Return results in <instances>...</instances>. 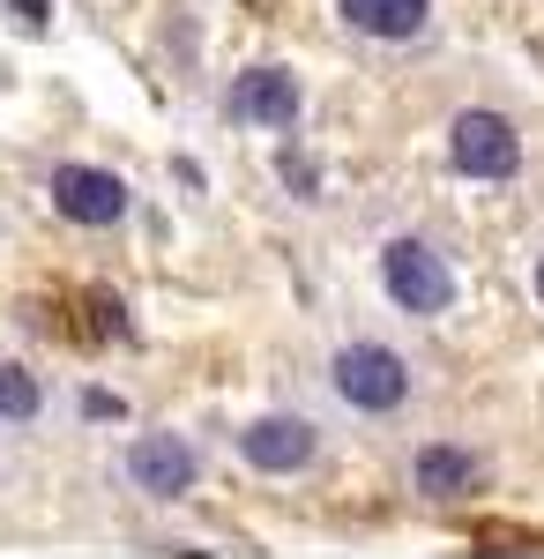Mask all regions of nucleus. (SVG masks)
I'll return each mask as SVG.
<instances>
[{
	"instance_id": "5",
	"label": "nucleus",
	"mask_w": 544,
	"mask_h": 559,
	"mask_svg": "<svg viewBox=\"0 0 544 559\" xmlns=\"http://www.w3.org/2000/svg\"><path fill=\"white\" fill-rule=\"evenodd\" d=\"M45 194H52V210L68 216V224H90V231L120 224L127 202H134V194H127V179L105 173V165H52Z\"/></svg>"
},
{
	"instance_id": "13",
	"label": "nucleus",
	"mask_w": 544,
	"mask_h": 559,
	"mask_svg": "<svg viewBox=\"0 0 544 559\" xmlns=\"http://www.w3.org/2000/svg\"><path fill=\"white\" fill-rule=\"evenodd\" d=\"M0 83H8V68H0Z\"/></svg>"
},
{
	"instance_id": "6",
	"label": "nucleus",
	"mask_w": 544,
	"mask_h": 559,
	"mask_svg": "<svg viewBox=\"0 0 544 559\" xmlns=\"http://www.w3.org/2000/svg\"><path fill=\"white\" fill-rule=\"evenodd\" d=\"M127 485L150 492V500H187V492L202 485L194 440H179V432H142V440L127 448Z\"/></svg>"
},
{
	"instance_id": "3",
	"label": "nucleus",
	"mask_w": 544,
	"mask_h": 559,
	"mask_svg": "<svg viewBox=\"0 0 544 559\" xmlns=\"http://www.w3.org/2000/svg\"><path fill=\"white\" fill-rule=\"evenodd\" d=\"M448 165H456L462 179L500 187V179L522 173V134H515V120H507V112L470 105V112H456V120H448Z\"/></svg>"
},
{
	"instance_id": "10",
	"label": "nucleus",
	"mask_w": 544,
	"mask_h": 559,
	"mask_svg": "<svg viewBox=\"0 0 544 559\" xmlns=\"http://www.w3.org/2000/svg\"><path fill=\"white\" fill-rule=\"evenodd\" d=\"M38 411H45L38 373H31V366H0V418H8V426H31Z\"/></svg>"
},
{
	"instance_id": "2",
	"label": "nucleus",
	"mask_w": 544,
	"mask_h": 559,
	"mask_svg": "<svg viewBox=\"0 0 544 559\" xmlns=\"http://www.w3.org/2000/svg\"><path fill=\"white\" fill-rule=\"evenodd\" d=\"M380 292H388L395 313L433 321V313L456 306V269H448V254H440L433 239H411V231H403V239L380 247Z\"/></svg>"
},
{
	"instance_id": "9",
	"label": "nucleus",
	"mask_w": 544,
	"mask_h": 559,
	"mask_svg": "<svg viewBox=\"0 0 544 559\" xmlns=\"http://www.w3.org/2000/svg\"><path fill=\"white\" fill-rule=\"evenodd\" d=\"M335 15L358 38H380V45H411L433 31V0H335Z\"/></svg>"
},
{
	"instance_id": "8",
	"label": "nucleus",
	"mask_w": 544,
	"mask_h": 559,
	"mask_svg": "<svg viewBox=\"0 0 544 559\" xmlns=\"http://www.w3.org/2000/svg\"><path fill=\"white\" fill-rule=\"evenodd\" d=\"M485 485V455H470V448H456V440H425L418 455H411V492L418 500H470Z\"/></svg>"
},
{
	"instance_id": "12",
	"label": "nucleus",
	"mask_w": 544,
	"mask_h": 559,
	"mask_svg": "<svg viewBox=\"0 0 544 559\" xmlns=\"http://www.w3.org/2000/svg\"><path fill=\"white\" fill-rule=\"evenodd\" d=\"M530 292H537V306H544V254H537V269H530Z\"/></svg>"
},
{
	"instance_id": "4",
	"label": "nucleus",
	"mask_w": 544,
	"mask_h": 559,
	"mask_svg": "<svg viewBox=\"0 0 544 559\" xmlns=\"http://www.w3.org/2000/svg\"><path fill=\"white\" fill-rule=\"evenodd\" d=\"M239 455L261 477H298V471H314V455H321V426L298 418V411H269V418H253L239 432Z\"/></svg>"
},
{
	"instance_id": "1",
	"label": "nucleus",
	"mask_w": 544,
	"mask_h": 559,
	"mask_svg": "<svg viewBox=\"0 0 544 559\" xmlns=\"http://www.w3.org/2000/svg\"><path fill=\"white\" fill-rule=\"evenodd\" d=\"M329 388H335V403L358 411V418H395V411H411V395H418V366L395 344L358 336V344H343L329 358Z\"/></svg>"
},
{
	"instance_id": "7",
	"label": "nucleus",
	"mask_w": 544,
	"mask_h": 559,
	"mask_svg": "<svg viewBox=\"0 0 544 559\" xmlns=\"http://www.w3.org/2000/svg\"><path fill=\"white\" fill-rule=\"evenodd\" d=\"M224 112H232L239 128H276L284 134V128H298V112H306V90H298L292 68L269 60V68H247L239 83L224 90Z\"/></svg>"
},
{
	"instance_id": "11",
	"label": "nucleus",
	"mask_w": 544,
	"mask_h": 559,
	"mask_svg": "<svg viewBox=\"0 0 544 559\" xmlns=\"http://www.w3.org/2000/svg\"><path fill=\"white\" fill-rule=\"evenodd\" d=\"M15 15H23V31H45V0H8Z\"/></svg>"
}]
</instances>
